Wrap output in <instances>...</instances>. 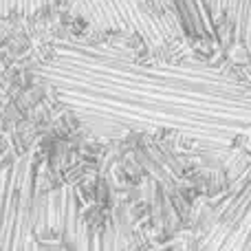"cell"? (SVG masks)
Wrapping results in <instances>:
<instances>
[{
  "label": "cell",
  "instance_id": "obj_5",
  "mask_svg": "<svg viewBox=\"0 0 251 251\" xmlns=\"http://www.w3.org/2000/svg\"><path fill=\"white\" fill-rule=\"evenodd\" d=\"M60 0H0V16H33L53 9Z\"/></svg>",
  "mask_w": 251,
  "mask_h": 251
},
{
  "label": "cell",
  "instance_id": "obj_2",
  "mask_svg": "<svg viewBox=\"0 0 251 251\" xmlns=\"http://www.w3.org/2000/svg\"><path fill=\"white\" fill-rule=\"evenodd\" d=\"M192 251H251V163L201 209Z\"/></svg>",
  "mask_w": 251,
  "mask_h": 251
},
{
  "label": "cell",
  "instance_id": "obj_3",
  "mask_svg": "<svg viewBox=\"0 0 251 251\" xmlns=\"http://www.w3.org/2000/svg\"><path fill=\"white\" fill-rule=\"evenodd\" d=\"M176 25L183 33L203 42L218 40V25L207 0H170Z\"/></svg>",
  "mask_w": 251,
  "mask_h": 251
},
{
  "label": "cell",
  "instance_id": "obj_4",
  "mask_svg": "<svg viewBox=\"0 0 251 251\" xmlns=\"http://www.w3.org/2000/svg\"><path fill=\"white\" fill-rule=\"evenodd\" d=\"M218 31L229 38V42L251 49V0H223Z\"/></svg>",
  "mask_w": 251,
  "mask_h": 251
},
{
  "label": "cell",
  "instance_id": "obj_1",
  "mask_svg": "<svg viewBox=\"0 0 251 251\" xmlns=\"http://www.w3.org/2000/svg\"><path fill=\"white\" fill-rule=\"evenodd\" d=\"M75 229L73 199L40 190L33 154L0 170V251H66Z\"/></svg>",
  "mask_w": 251,
  "mask_h": 251
}]
</instances>
